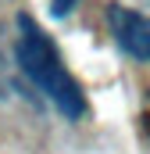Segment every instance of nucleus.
<instances>
[{"mask_svg": "<svg viewBox=\"0 0 150 154\" xmlns=\"http://www.w3.org/2000/svg\"><path fill=\"white\" fill-rule=\"evenodd\" d=\"M107 29H111V39L118 43L122 54H129L136 61H150V14L111 4L107 7Z\"/></svg>", "mask_w": 150, "mask_h": 154, "instance_id": "obj_2", "label": "nucleus"}, {"mask_svg": "<svg viewBox=\"0 0 150 154\" xmlns=\"http://www.w3.org/2000/svg\"><path fill=\"white\" fill-rule=\"evenodd\" d=\"M7 93V72H4V57H0V97Z\"/></svg>", "mask_w": 150, "mask_h": 154, "instance_id": "obj_4", "label": "nucleus"}, {"mask_svg": "<svg viewBox=\"0 0 150 154\" xmlns=\"http://www.w3.org/2000/svg\"><path fill=\"white\" fill-rule=\"evenodd\" d=\"M79 0H50V14L54 18H64V14H72V7Z\"/></svg>", "mask_w": 150, "mask_h": 154, "instance_id": "obj_3", "label": "nucleus"}, {"mask_svg": "<svg viewBox=\"0 0 150 154\" xmlns=\"http://www.w3.org/2000/svg\"><path fill=\"white\" fill-rule=\"evenodd\" d=\"M14 61H18V72L25 75V82L36 90L39 97L68 122H79V118L89 111L86 104V93L82 86L75 82V75L68 72L57 43L46 36L36 25L32 14H18V36H14Z\"/></svg>", "mask_w": 150, "mask_h": 154, "instance_id": "obj_1", "label": "nucleus"}]
</instances>
